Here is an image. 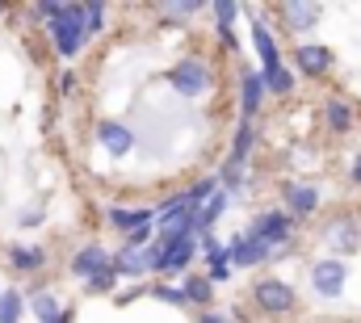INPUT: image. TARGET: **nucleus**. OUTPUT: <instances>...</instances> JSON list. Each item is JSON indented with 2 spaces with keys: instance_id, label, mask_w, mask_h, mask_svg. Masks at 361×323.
<instances>
[{
  "instance_id": "nucleus-1",
  "label": "nucleus",
  "mask_w": 361,
  "mask_h": 323,
  "mask_svg": "<svg viewBox=\"0 0 361 323\" xmlns=\"http://www.w3.org/2000/svg\"><path fill=\"white\" fill-rule=\"evenodd\" d=\"M51 38H55V51H59L63 59H72V55L80 51V42L89 38V30H85V4H68L63 17L51 21Z\"/></svg>"
},
{
  "instance_id": "nucleus-2",
  "label": "nucleus",
  "mask_w": 361,
  "mask_h": 323,
  "mask_svg": "<svg viewBox=\"0 0 361 323\" xmlns=\"http://www.w3.org/2000/svg\"><path fill=\"white\" fill-rule=\"evenodd\" d=\"M345 281H349V264L341 256H328V260H315L311 264V286L319 298H341L345 294Z\"/></svg>"
},
{
  "instance_id": "nucleus-3",
  "label": "nucleus",
  "mask_w": 361,
  "mask_h": 323,
  "mask_svg": "<svg viewBox=\"0 0 361 323\" xmlns=\"http://www.w3.org/2000/svg\"><path fill=\"white\" fill-rule=\"evenodd\" d=\"M252 298H257V307H261L265 315H286V311H294V303H298L294 286H286V281H277V277H265V281H257Z\"/></svg>"
},
{
  "instance_id": "nucleus-4",
  "label": "nucleus",
  "mask_w": 361,
  "mask_h": 323,
  "mask_svg": "<svg viewBox=\"0 0 361 323\" xmlns=\"http://www.w3.org/2000/svg\"><path fill=\"white\" fill-rule=\"evenodd\" d=\"M169 80H173V88L180 97H202L210 88V68L202 59H180L177 68L169 72Z\"/></svg>"
},
{
  "instance_id": "nucleus-5",
  "label": "nucleus",
  "mask_w": 361,
  "mask_h": 323,
  "mask_svg": "<svg viewBox=\"0 0 361 323\" xmlns=\"http://www.w3.org/2000/svg\"><path fill=\"white\" fill-rule=\"evenodd\" d=\"M290 231H294V214H286V210H269V214H261V219L248 227V236H252V240H261L265 248L286 243V240H290Z\"/></svg>"
},
{
  "instance_id": "nucleus-6",
  "label": "nucleus",
  "mask_w": 361,
  "mask_h": 323,
  "mask_svg": "<svg viewBox=\"0 0 361 323\" xmlns=\"http://www.w3.org/2000/svg\"><path fill=\"white\" fill-rule=\"evenodd\" d=\"M109 252L101 248V243H89V248H80L76 256H72V277H80V281H92V277H101L105 269H109Z\"/></svg>"
},
{
  "instance_id": "nucleus-7",
  "label": "nucleus",
  "mask_w": 361,
  "mask_h": 323,
  "mask_svg": "<svg viewBox=\"0 0 361 323\" xmlns=\"http://www.w3.org/2000/svg\"><path fill=\"white\" fill-rule=\"evenodd\" d=\"M273 248H265L261 240H252L248 231L244 236H235V240L227 243V256H231V264H240V269H252V264H265L269 260Z\"/></svg>"
},
{
  "instance_id": "nucleus-8",
  "label": "nucleus",
  "mask_w": 361,
  "mask_h": 323,
  "mask_svg": "<svg viewBox=\"0 0 361 323\" xmlns=\"http://www.w3.org/2000/svg\"><path fill=\"white\" fill-rule=\"evenodd\" d=\"M281 17L290 21L294 34H307V30H315V21L324 17V4H311V0H286V4H281Z\"/></svg>"
},
{
  "instance_id": "nucleus-9",
  "label": "nucleus",
  "mask_w": 361,
  "mask_h": 323,
  "mask_svg": "<svg viewBox=\"0 0 361 323\" xmlns=\"http://www.w3.org/2000/svg\"><path fill=\"white\" fill-rule=\"evenodd\" d=\"M97 139H101V147L118 160V156H126L130 147H135V130L130 126H122V122H101L97 126Z\"/></svg>"
},
{
  "instance_id": "nucleus-10",
  "label": "nucleus",
  "mask_w": 361,
  "mask_h": 323,
  "mask_svg": "<svg viewBox=\"0 0 361 323\" xmlns=\"http://www.w3.org/2000/svg\"><path fill=\"white\" fill-rule=\"evenodd\" d=\"M294 63H298L307 76H324V72L332 68V51H328V47H311V42H307V47H298V51H294Z\"/></svg>"
},
{
  "instance_id": "nucleus-11",
  "label": "nucleus",
  "mask_w": 361,
  "mask_h": 323,
  "mask_svg": "<svg viewBox=\"0 0 361 323\" xmlns=\"http://www.w3.org/2000/svg\"><path fill=\"white\" fill-rule=\"evenodd\" d=\"M315 206H319V189L315 185H290L286 189V214H315Z\"/></svg>"
},
{
  "instance_id": "nucleus-12",
  "label": "nucleus",
  "mask_w": 361,
  "mask_h": 323,
  "mask_svg": "<svg viewBox=\"0 0 361 323\" xmlns=\"http://www.w3.org/2000/svg\"><path fill=\"white\" fill-rule=\"evenodd\" d=\"M8 260H13L17 273H38V269L47 264V252L34 248V243H13V248H8Z\"/></svg>"
},
{
  "instance_id": "nucleus-13",
  "label": "nucleus",
  "mask_w": 361,
  "mask_h": 323,
  "mask_svg": "<svg viewBox=\"0 0 361 323\" xmlns=\"http://www.w3.org/2000/svg\"><path fill=\"white\" fill-rule=\"evenodd\" d=\"M252 42H257V51H261V63H265V76L281 68V59H277V42H273V34L265 30V21H257L252 25Z\"/></svg>"
},
{
  "instance_id": "nucleus-14",
  "label": "nucleus",
  "mask_w": 361,
  "mask_h": 323,
  "mask_svg": "<svg viewBox=\"0 0 361 323\" xmlns=\"http://www.w3.org/2000/svg\"><path fill=\"white\" fill-rule=\"evenodd\" d=\"M109 264H114V273H118V277H143V273H147V256H143V252H135V248H122Z\"/></svg>"
},
{
  "instance_id": "nucleus-15",
  "label": "nucleus",
  "mask_w": 361,
  "mask_h": 323,
  "mask_svg": "<svg viewBox=\"0 0 361 323\" xmlns=\"http://www.w3.org/2000/svg\"><path fill=\"white\" fill-rule=\"evenodd\" d=\"M109 223H114L118 231L130 236V231H139V227L152 223V210H126V206H114V210H109Z\"/></svg>"
},
{
  "instance_id": "nucleus-16",
  "label": "nucleus",
  "mask_w": 361,
  "mask_h": 323,
  "mask_svg": "<svg viewBox=\"0 0 361 323\" xmlns=\"http://www.w3.org/2000/svg\"><path fill=\"white\" fill-rule=\"evenodd\" d=\"M328 243H332L336 252H357L361 236H357V227H353V223H345V219H341V223H332V227H328Z\"/></svg>"
},
{
  "instance_id": "nucleus-17",
  "label": "nucleus",
  "mask_w": 361,
  "mask_h": 323,
  "mask_svg": "<svg viewBox=\"0 0 361 323\" xmlns=\"http://www.w3.org/2000/svg\"><path fill=\"white\" fill-rule=\"evenodd\" d=\"M261 97H265V76H257V72H244V118H252L257 109H261Z\"/></svg>"
},
{
  "instance_id": "nucleus-18",
  "label": "nucleus",
  "mask_w": 361,
  "mask_h": 323,
  "mask_svg": "<svg viewBox=\"0 0 361 323\" xmlns=\"http://www.w3.org/2000/svg\"><path fill=\"white\" fill-rule=\"evenodd\" d=\"M189 260H193V240H180L173 248H164V269L160 273H185Z\"/></svg>"
},
{
  "instance_id": "nucleus-19",
  "label": "nucleus",
  "mask_w": 361,
  "mask_h": 323,
  "mask_svg": "<svg viewBox=\"0 0 361 323\" xmlns=\"http://www.w3.org/2000/svg\"><path fill=\"white\" fill-rule=\"evenodd\" d=\"M235 13H240V4H231V0H214V17H219V38H223L227 47H235V34H231V21H235Z\"/></svg>"
},
{
  "instance_id": "nucleus-20",
  "label": "nucleus",
  "mask_w": 361,
  "mask_h": 323,
  "mask_svg": "<svg viewBox=\"0 0 361 323\" xmlns=\"http://www.w3.org/2000/svg\"><path fill=\"white\" fill-rule=\"evenodd\" d=\"M30 311H34L42 323H55L59 315H63V307H59L55 294H30Z\"/></svg>"
},
{
  "instance_id": "nucleus-21",
  "label": "nucleus",
  "mask_w": 361,
  "mask_h": 323,
  "mask_svg": "<svg viewBox=\"0 0 361 323\" xmlns=\"http://www.w3.org/2000/svg\"><path fill=\"white\" fill-rule=\"evenodd\" d=\"M328 126H332L336 135H345V130L353 126V109H349L341 97H332V101H328Z\"/></svg>"
},
{
  "instance_id": "nucleus-22",
  "label": "nucleus",
  "mask_w": 361,
  "mask_h": 323,
  "mask_svg": "<svg viewBox=\"0 0 361 323\" xmlns=\"http://www.w3.org/2000/svg\"><path fill=\"white\" fill-rule=\"evenodd\" d=\"M180 290H185V303H197V307H206L214 286H210V277H185V286H180Z\"/></svg>"
},
{
  "instance_id": "nucleus-23",
  "label": "nucleus",
  "mask_w": 361,
  "mask_h": 323,
  "mask_svg": "<svg viewBox=\"0 0 361 323\" xmlns=\"http://www.w3.org/2000/svg\"><path fill=\"white\" fill-rule=\"evenodd\" d=\"M21 311H25V298H21L17 290H4V294H0V323H17Z\"/></svg>"
},
{
  "instance_id": "nucleus-24",
  "label": "nucleus",
  "mask_w": 361,
  "mask_h": 323,
  "mask_svg": "<svg viewBox=\"0 0 361 323\" xmlns=\"http://www.w3.org/2000/svg\"><path fill=\"white\" fill-rule=\"evenodd\" d=\"M252 139H257V126H252V122H244V126L235 130V147H231V160H235V164H244L248 147H252Z\"/></svg>"
},
{
  "instance_id": "nucleus-25",
  "label": "nucleus",
  "mask_w": 361,
  "mask_h": 323,
  "mask_svg": "<svg viewBox=\"0 0 361 323\" xmlns=\"http://www.w3.org/2000/svg\"><path fill=\"white\" fill-rule=\"evenodd\" d=\"M261 76H265V72H261ZM265 88H269V92H277V97H286V92L294 88V76H290L286 68H277V72H269V76H265Z\"/></svg>"
},
{
  "instance_id": "nucleus-26",
  "label": "nucleus",
  "mask_w": 361,
  "mask_h": 323,
  "mask_svg": "<svg viewBox=\"0 0 361 323\" xmlns=\"http://www.w3.org/2000/svg\"><path fill=\"white\" fill-rule=\"evenodd\" d=\"M197 8H202L197 0H164V4H160V13H164V17H193Z\"/></svg>"
},
{
  "instance_id": "nucleus-27",
  "label": "nucleus",
  "mask_w": 361,
  "mask_h": 323,
  "mask_svg": "<svg viewBox=\"0 0 361 323\" xmlns=\"http://www.w3.org/2000/svg\"><path fill=\"white\" fill-rule=\"evenodd\" d=\"M101 25H105V4H101V0H92V4H85V30L97 34Z\"/></svg>"
},
{
  "instance_id": "nucleus-28",
  "label": "nucleus",
  "mask_w": 361,
  "mask_h": 323,
  "mask_svg": "<svg viewBox=\"0 0 361 323\" xmlns=\"http://www.w3.org/2000/svg\"><path fill=\"white\" fill-rule=\"evenodd\" d=\"M152 298H160V303H169V307H185V290H177V286H156Z\"/></svg>"
},
{
  "instance_id": "nucleus-29",
  "label": "nucleus",
  "mask_w": 361,
  "mask_h": 323,
  "mask_svg": "<svg viewBox=\"0 0 361 323\" xmlns=\"http://www.w3.org/2000/svg\"><path fill=\"white\" fill-rule=\"evenodd\" d=\"M114 281H118V273H114V264H109V269H105L101 277H92V281H89V290H92V294H97V290H109Z\"/></svg>"
},
{
  "instance_id": "nucleus-30",
  "label": "nucleus",
  "mask_w": 361,
  "mask_h": 323,
  "mask_svg": "<svg viewBox=\"0 0 361 323\" xmlns=\"http://www.w3.org/2000/svg\"><path fill=\"white\" fill-rule=\"evenodd\" d=\"M240 168H244V164H235V160L223 164V181H227L231 189H240Z\"/></svg>"
},
{
  "instance_id": "nucleus-31",
  "label": "nucleus",
  "mask_w": 361,
  "mask_h": 323,
  "mask_svg": "<svg viewBox=\"0 0 361 323\" xmlns=\"http://www.w3.org/2000/svg\"><path fill=\"white\" fill-rule=\"evenodd\" d=\"M147 236H152V223H147V227H139V231H130V236H126V248H135V252H139V248L147 243Z\"/></svg>"
},
{
  "instance_id": "nucleus-32",
  "label": "nucleus",
  "mask_w": 361,
  "mask_h": 323,
  "mask_svg": "<svg viewBox=\"0 0 361 323\" xmlns=\"http://www.w3.org/2000/svg\"><path fill=\"white\" fill-rule=\"evenodd\" d=\"M353 181L361 185V160H353Z\"/></svg>"
},
{
  "instance_id": "nucleus-33",
  "label": "nucleus",
  "mask_w": 361,
  "mask_h": 323,
  "mask_svg": "<svg viewBox=\"0 0 361 323\" xmlns=\"http://www.w3.org/2000/svg\"><path fill=\"white\" fill-rule=\"evenodd\" d=\"M202 323H223V319H219V315H206V319H202Z\"/></svg>"
}]
</instances>
